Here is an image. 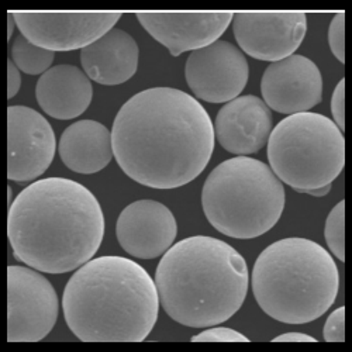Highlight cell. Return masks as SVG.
Instances as JSON below:
<instances>
[{
    "mask_svg": "<svg viewBox=\"0 0 352 352\" xmlns=\"http://www.w3.org/2000/svg\"><path fill=\"white\" fill-rule=\"evenodd\" d=\"M214 126L193 96L175 87H151L117 113L113 155L140 185L176 189L195 181L214 151Z\"/></svg>",
    "mask_w": 352,
    "mask_h": 352,
    "instance_id": "obj_1",
    "label": "cell"
},
{
    "mask_svg": "<svg viewBox=\"0 0 352 352\" xmlns=\"http://www.w3.org/2000/svg\"><path fill=\"white\" fill-rule=\"evenodd\" d=\"M96 196L67 178L23 189L9 208L8 237L17 261L44 274H67L91 261L104 237Z\"/></svg>",
    "mask_w": 352,
    "mask_h": 352,
    "instance_id": "obj_2",
    "label": "cell"
},
{
    "mask_svg": "<svg viewBox=\"0 0 352 352\" xmlns=\"http://www.w3.org/2000/svg\"><path fill=\"white\" fill-rule=\"evenodd\" d=\"M155 280L133 259L92 258L68 280L63 310L69 330L86 342L144 341L160 313Z\"/></svg>",
    "mask_w": 352,
    "mask_h": 352,
    "instance_id": "obj_3",
    "label": "cell"
},
{
    "mask_svg": "<svg viewBox=\"0 0 352 352\" xmlns=\"http://www.w3.org/2000/svg\"><path fill=\"white\" fill-rule=\"evenodd\" d=\"M155 285L160 303L173 321L206 329L221 324L241 309L250 274L236 248L213 237L195 236L162 255Z\"/></svg>",
    "mask_w": 352,
    "mask_h": 352,
    "instance_id": "obj_4",
    "label": "cell"
},
{
    "mask_svg": "<svg viewBox=\"0 0 352 352\" xmlns=\"http://www.w3.org/2000/svg\"><path fill=\"white\" fill-rule=\"evenodd\" d=\"M251 285L256 303L270 317L285 324H306L334 305L340 274L326 248L290 237L259 254Z\"/></svg>",
    "mask_w": 352,
    "mask_h": 352,
    "instance_id": "obj_5",
    "label": "cell"
},
{
    "mask_svg": "<svg viewBox=\"0 0 352 352\" xmlns=\"http://www.w3.org/2000/svg\"><path fill=\"white\" fill-rule=\"evenodd\" d=\"M286 201L283 184L271 166L250 157H236L217 165L201 190V208L221 234L251 240L279 221Z\"/></svg>",
    "mask_w": 352,
    "mask_h": 352,
    "instance_id": "obj_6",
    "label": "cell"
},
{
    "mask_svg": "<svg viewBox=\"0 0 352 352\" xmlns=\"http://www.w3.org/2000/svg\"><path fill=\"white\" fill-rule=\"evenodd\" d=\"M268 161L282 184L305 193L338 178L345 165V138L327 116L290 114L272 129Z\"/></svg>",
    "mask_w": 352,
    "mask_h": 352,
    "instance_id": "obj_7",
    "label": "cell"
},
{
    "mask_svg": "<svg viewBox=\"0 0 352 352\" xmlns=\"http://www.w3.org/2000/svg\"><path fill=\"white\" fill-rule=\"evenodd\" d=\"M60 302L51 282L30 267L8 268V341L36 342L54 329Z\"/></svg>",
    "mask_w": 352,
    "mask_h": 352,
    "instance_id": "obj_8",
    "label": "cell"
},
{
    "mask_svg": "<svg viewBox=\"0 0 352 352\" xmlns=\"http://www.w3.org/2000/svg\"><path fill=\"white\" fill-rule=\"evenodd\" d=\"M248 76L250 67L244 52L224 40L192 51L185 65L190 91L197 99L209 103H227L239 98Z\"/></svg>",
    "mask_w": 352,
    "mask_h": 352,
    "instance_id": "obj_9",
    "label": "cell"
},
{
    "mask_svg": "<svg viewBox=\"0 0 352 352\" xmlns=\"http://www.w3.org/2000/svg\"><path fill=\"white\" fill-rule=\"evenodd\" d=\"M28 41L48 51H74L103 37L122 13H13Z\"/></svg>",
    "mask_w": 352,
    "mask_h": 352,
    "instance_id": "obj_10",
    "label": "cell"
},
{
    "mask_svg": "<svg viewBox=\"0 0 352 352\" xmlns=\"http://www.w3.org/2000/svg\"><path fill=\"white\" fill-rule=\"evenodd\" d=\"M8 178L24 184L36 181L50 168L56 140L48 120L25 106L8 109Z\"/></svg>",
    "mask_w": 352,
    "mask_h": 352,
    "instance_id": "obj_11",
    "label": "cell"
},
{
    "mask_svg": "<svg viewBox=\"0 0 352 352\" xmlns=\"http://www.w3.org/2000/svg\"><path fill=\"white\" fill-rule=\"evenodd\" d=\"M240 48L259 61L276 63L296 52L307 33L305 13H234Z\"/></svg>",
    "mask_w": 352,
    "mask_h": 352,
    "instance_id": "obj_12",
    "label": "cell"
},
{
    "mask_svg": "<svg viewBox=\"0 0 352 352\" xmlns=\"http://www.w3.org/2000/svg\"><path fill=\"white\" fill-rule=\"evenodd\" d=\"M261 94L265 104L278 113L290 116L309 111L321 102V72L307 56L293 54L265 69Z\"/></svg>",
    "mask_w": 352,
    "mask_h": 352,
    "instance_id": "obj_13",
    "label": "cell"
},
{
    "mask_svg": "<svg viewBox=\"0 0 352 352\" xmlns=\"http://www.w3.org/2000/svg\"><path fill=\"white\" fill-rule=\"evenodd\" d=\"M178 234L175 216L157 200H137L120 213L116 236L122 248L134 258L154 259L164 255Z\"/></svg>",
    "mask_w": 352,
    "mask_h": 352,
    "instance_id": "obj_14",
    "label": "cell"
},
{
    "mask_svg": "<svg viewBox=\"0 0 352 352\" xmlns=\"http://www.w3.org/2000/svg\"><path fill=\"white\" fill-rule=\"evenodd\" d=\"M232 16L234 13H137L141 25L172 56L216 43L231 24Z\"/></svg>",
    "mask_w": 352,
    "mask_h": 352,
    "instance_id": "obj_15",
    "label": "cell"
},
{
    "mask_svg": "<svg viewBox=\"0 0 352 352\" xmlns=\"http://www.w3.org/2000/svg\"><path fill=\"white\" fill-rule=\"evenodd\" d=\"M213 126L214 135L226 151L247 157L268 144L272 133V113L258 96H239L219 110Z\"/></svg>",
    "mask_w": 352,
    "mask_h": 352,
    "instance_id": "obj_16",
    "label": "cell"
},
{
    "mask_svg": "<svg viewBox=\"0 0 352 352\" xmlns=\"http://www.w3.org/2000/svg\"><path fill=\"white\" fill-rule=\"evenodd\" d=\"M140 48L122 28H111L103 37L80 50V64L89 79L106 85H122L138 68Z\"/></svg>",
    "mask_w": 352,
    "mask_h": 352,
    "instance_id": "obj_17",
    "label": "cell"
},
{
    "mask_svg": "<svg viewBox=\"0 0 352 352\" xmlns=\"http://www.w3.org/2000/svg\"><path fill=\"white\" fill-rule=\"evenodd\" d=\"M40 107L56 120L83 114L94 98L92 82L75 65H56L44 72L36 86Z\"/></svg>",
    "mask_w": 352,
    "mask_h": 352,
    "instance_id": "obj_18",
    "label": "cell"
},
{
    "mask_svg": "<svg viewBox=\"0 0 352 352\" xmlns=\"http://www.w3.org/2000/svg\"><path fill=\"white\" fill-rule=\"evenodd\" d=\"M58 151L71 170L82 175L96 173L113 158L111 131L99 122L79 120L65 129Z\"/></svg>",
    "mask_w": 352,
    "mask_h": 352,
    "instance_id": "obj_19",
    "label": "cell"
},
{
    "mask_svg": "<svg viewBox=\"0 0 352 352\" xmlns=\"http://www.w3.org/2000/svg\"><path fill=\"white\" fill-rule=\"evenodd\" d=\"M55 52L44 50L19 34L12 44V61L27 75H43L51 68Z\"/></svg>",
    "mask_w": 352,
    "mask_h": 352,
    "instance_id": "obj_20",
    "label": "cell"
},
{
    "mask_svg": "<svg viewBox=\"0 0 352 352\" xmlns=\"http://www.w3.org/2000/svg\"><path fill=\"white\" fill-rule=\"evenodd\" d=\"M324 237L330 251L341 261H345V200L337 203L326 220Z\"/></svg>",
    "mask_w": 352,
    "mask_h": 352,
    "instance_id": "obj_21",
    "label": "cell"
},
{
    "mask_svg": "<svg viewBox=\"0 0 352 352\" xmlns=\"http://www.w3.org/2000/svg\"><path fill=\"white\" fill-rule=\"evenodd\" d=\"M329 44L337 60L345 63V13H337L329 28Z\"/></svg>",
    "mask_w": 352,
    "mask_h": 352,
    "instance_id": "obj_22",
    "label": "cell"
},
{
    "mask_svg": "<svg viewBox=\"0 0 352 352\" xmlns=\"http://www.w3.org/2000/svg\"><path fill=\"white\" fill-rule=\"evenodd\" d=\"M324 340L329 342L345 341V307L334 310L324 324Z\"/></svg>",
    "mask_w": 352,
    "mask_h": 352,
    "instance_id": "obj_23",
    "label": "cell"
},
{
    "mask_svg": "<svg viewBox=\"0 0 352 352\" xmlns=\"http://www.w3.org/2000/svg\"><path fill=\"white\" fill-rule=\"evenodd\" d=\"M192 341H243L248 342L250 340L232 329L226 327H212L209 330H204L192 337Z\"/></svg>",
    "mask_w": 352,
    "mask_h": 352,
    "instance_id": "obj_24",
    "label": "cell"
},
{
    "mask_svg": "<svg viewBox=\"0 0 352 352\" xmlns=\"http://www.w3.org/2000/svg\"><path fill=\"white\" fill-rule=\"evenodd\" d=\"M331 113L334 117V123L337 127L345 130V79L342 78L336 86L333 98H331Z\"/></svg>",
    "mask_w": 352,
    "mask_h": 352,
    "instance_id": "obj_25",
    "label": "cell"
},
{
    "mask_svg": "<svg viewBox=\"0 0 352 352\" xmlns=\"http://www.w3.org/2000/svg\"><path fill=\"white\" fill-rule=\"evenodd\" d=\"M8 75H9V87H8V98H14L21 86V75L20 69L16 67V64L12 61V58L8 61Z\"/></svg>",
    "mask_w": 352,
    "mask_h": 352,
    "instance_id": "obj_26",
    "label": "cell"
},
{
    "mask_svg": "<svg viewBox=\"0 0 352 352\" xmlns=\"http://www.w3.org/2000/svg\"><path fill=\"white\" fill-rule=\"evenodd\" d=\"M274 341L275 342H279V341H309V342H316L317 340L313 338L311 336L302 334V333H286V334L275 337Z\"/></svg>",
    "mask_w": 352,
    "mask_h": 352,
    "instance_id": "obj_27",
    "label": "cell"
},
{
    "mask_svg": "<svg viewBox=\"0 0 352 352\" xmlns=\"http://www.w3.org/2000/svg\"><path fill=\"white\" fill-rule=\"evenodd\" d=\"M330 190H331V185H327V186H322V188H318V189L306 190L305 193H306V195L316 196V197H321V196H326V195H329V192H330Z\"/></svg>",
    "mask_w": 352,
    "mask_h": 352,
    "instance_id": "obj_28",
    "label": "cell"
},
{
    "mask_svg": "<svg viewBox=\"0 0 352 352\" xmlns=\"http://www.w3.org/2000/svg\"><path fill=\"white\" fill-rule=\"evenodd\" d=\"M8 20H9V32H8V38L10 40L12 36H13V30H14V24H16V20L13 17V13H8Z\"/></svg>",
    "mask_w": 352,
    "mask_h": 352,
    "instance_id": "obj_29",
    "label": "cell"
}]
</instances>
